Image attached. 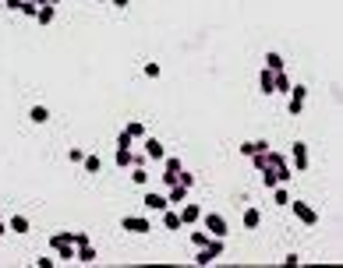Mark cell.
I'll return each mask as SVG.
<instances>
[{
  "label": "cell",
  "mask_w": 343,
  "mask_h": 268,
  "mask_svg": "<svg viewBox=\"0 0 343 268\" xmlns=\"http://www.w3.org/2000/svg\"><path fill=\"white\" fill-rule=\"evenodd\" d=\"M141 152L149 155V159H166V148H163V141H156V138H141Z\"/></svg>",
  "instance_id": "5"
},
{
  "label": "cell",
  "mask_w": 343,
  "mask_h": 268,
  "mask_svg": "<svg viewBox=\"0 0 343 268\" xmlns=\"http://www.w3.org/2000/svg\"><path fill=\"white\" fill-rule=\"evenodd\" d=\"M159 74H163L159 64H145V78H159Z\"/></svg>",
  "instance_id": "30"
},
{
  "label": "cell",
  "mask_w": 343,
  "mask_h": 268,
  "mask_svg": "<svg viewBox=\"0 0 343 268\" xmlns=\"http://www.w3.org/2000/svg\"><path fill=\"white\" fill-rule=\"evenodd\" d=\"M290 208H294V215L304 222V226H315L319 222V215H315V208H308L304 201H290Z\"/></svg>",
  "instance_id": "6"
},
{
  "label": "cell",
  "mask_w": 343,
  "mask_h": 268,
  "mask_svg": "<svg viewBox=\"0 0 343 268\" xmlns=\"http://www.w3.org/2000/svg\"><path fill=\"white\" fill-rule=\"evenodd\" d=\"M68 237H71L74 247H85V244H89V233H68Z\"/></svg>",
  "instance_id": "28"
},
{
  "label": "cell",
  "mask_w": 343,
  "mask_h": 268,
  "mask_svg": "<svg viewBox=\"0 0 343 268\" xmlns=\"http://www.w3.org/2000/svg\"><path fill=\"white\" fill-rule=\"evenodd\" d=\"M110 4H113V7H128L131 0H110Z\"/></svg>",
  "instance_id": "36"
},
{
  "label": "cell",
  "mask_w": 343,
  "mask_h": 268,
  "mask_svg": "<svg viewBox=\"0 0 343 268\" xmlns=\"http://www.w3.org/2000/svg\"><path fill=\"white\" fill-rule=\"evenodd\" d=\"M81 162H85V170H89V173H99V170H103V162H99V155H85Z\"/></svg>",
  "instance_id": "23"
},
{
  "label": "cell",
  "mask_w": 343,
  "mask_h": 268,
  "mask_svg": "<svg viewBox=\"0 0 343 268\" xmlns=\"http://www.w3.org/2000/svg\"><path fill=\"white\" fill-rule=\"evenodd\" d=\"M124 131L131 134L135 141H141V138H145V124H141V120H128V127H124Z\"/></svg>",
  "instance_id": "20"
},
{
  "label": "cell",
  "mask_w": 343,
  "mask_h": 268,
  "mask_svg": "<svg viewBox=\"0 0 343 268\" xmlns=\"http://www.w3.org/2000/svg\"><path fill=\"white\" fill-rule=\"evenodd\" d=\"M287 95H290L294 103H304V99H308V88H304V85H290V92H287Z\"/></svg>",
  "instance_id": "21"
},
{
  "label": "cell",
  "mask_w": 343,
  "mask_h": 268,
  "mask_svg": "<svg viewBox=\"0 0 343 268\" xmlns=\"http://www.w3.org/2000/svg\"><path fill=\"white\" fill-rule=\"evenodd\" d=\"M99 4H110V0H99Z\"/></svg>",
  "instance_id": "39"
},
{
  "label": "cell",
  "mask_w": 343,
  "mask_h": 268,
  "mask_svg": "<svg viewBox=\"0 0 343 268\" xmlns=\"http://www.w3.org/2000/svg\"><path fill=\"white\" fill-rule=\"evenodd\" d=\"M163 184H166V187H174V184H177V173H166V170H163Z\"/></svg>",
  "instance_id": "32"
},
{
  "label": "cell",
  "mask_w": 343,
  "mask_h": 268,
  "mask_svg": "<svg viewBox=\"0 0 343 268\" xmlns=\"http://www.w3.org/2000/svg\"><path fill=\"white\" fill-rule=\"evenodd\" d=\"M259 88H262L266 95H273V71H269V67H266V71L259 74Z\"/></svg>",
  "instance_id": "17"
},
{
  "label": "cell",
  "mask_w": 343,
  "mask_h": 268,
  "mask_svg": "<svg viewBox=\"0 0 343 268\" xmlns=\"http://www.w3.org/2000/svg\"><path fill=\"white\" fill-rule=\"evenodd\" d=\"M273 194H276V205H290V194L283 191V184H276V187H273Z\"/></svg>",
  "instance_id": "27"
},
{
  "label": "cell",
  "mask_w": 343,
  "mask_h": 268,
  "mask_svg": "<svg viewBox=\"0 0 343 268\" xmlns=\"http://www.w3.org/2000/svg\"><path fill=\"white\" fill-rule=\"evenodd\" d=\"M117 166H135V148H117Z\"/></svg>",
  "instance_id": "14"
},
{
  "label": "cell",
  "mask_w": 343,
  "mask_h": 268,
  "mask_svg": "<svg viewBox=\"0 0 343 268\" xmlns=\"http://www.w3.org/2000/svg\"><path fill=\"white\" fill-rule=\"evenodd\" d=\"M266 148H269V141H262V138H259V141H244V145H241V155L251 159V155H259V152H266Z\"/></svg>",
  "instance_id": "11"
},
{
  "label": "cell",
  "mask_w": 343,
  "mask_h": 268,
  "mask_svg": "<svg viewBox=\"0 0 343 268\" xmlns=\"http://www.w3.org/2000/svg\"><path fill=\"white\" fill-rule=\"evenodd\" d=\"M50 247H53V254H57V258H64V261H71V258H74V244H71L68 233H53V237H50Z\"/></svg>",
  "instance_id": "2"
},
{
  "label": "cell",
  "mask_w": 343,
  "mask_h": 268,
  "mask_svg": "<svg viewBox=\"0 0 343 268\" xmlns=\"http://www.w3.org/2000/svg\"><path fill=\"white\" fill-rule=\"evenodd\" d=\"M117 148H135V138H131L128 131H121L117 134Z\"/></svg>",
  "instance_id": "25"
},
{
  "label": "cell",
  "mask_w": 343,
  "mask_h": 268,
  "mask_svg": "<svg viewBox=\"0 0 343 268\" xmlns=\"http://www.w3.org/2000/svg\"><path fill=\"white\" fill-rule=\"evenodd\" d=\"M131 180H135V187H145V184H149V173H145L138 162H135V170H131Z\"/></svg>",
  "instance_id": "22"
},
{
  "label": "cell",
  "mask_w": 343,
  "mask_h": 268,
  "mask_svg": "<svg viewBox=\"0 0 343 268\" xmlns=\"http://www.w3.org/2000/svg\"><path fill=\"white\" fill-rule=\"evenodd\" d=\"M283 265L294 268V265H301V258H297V254H287V258H283Z\"/></svg>",
  "instance_id": "34"
},
{
  "label": "cell",
  "mask_w": 343,
  "mask_h": 268,
  "mask_svg": "<svg viewBox=\"0 0 343 268\" xmlns=\"http://www.w3.org/2000/svg\"><path fill=\"white\" fill-rule=\"evenodd\" d=\"M7 233H28V219H25V215H14V219L7 222Z\"/></svg>",
  "instance_id": "16"
},
{
  "label": "cell",
  "mask_w": 343,
  "mask_h": 268,
  "mask_svg": "<svg viewBox=\"0 0 343 268\" xmlns=\"http://www.w3.org/2000/svg\"><path fill=\"white\" fill-rule=\"evenodd\" d=\"M163 226H166V229H181V215H177V212H170V205L163 208Z\"/></svg>",
  "instance_id": "15"
},
{
  "label": "cell",
  "mask_w": 343,
  "mask_h": 268,
  "mask_svg": "<svg viewBox=\"0 0 343 268\" xmlns=\"http://www.w3.org/2000/svg\"><path fill=\"white\" fill-rule=\"evenodd\" d=\"M170 201H166V194H145V208H152V212H163Z\"/></svg>",
  "instance_id": "12"
},
{
  "label": "cell",
  "mask_w": 343,
  "mask_h": 268,
  "mask_svg": "<svg viewBox=\"0 0 343 268\" xmlns=\"http://www.w3.org/2000/svg\"><path fill=\"white\" fill-rule=\"evenodd\" d=\"M177 215H181V226H195V222L202 219V208H198V205H184Z\"/></svg>",
  "instance_id": "8"
},
{
  "label": "cell",
  "mask_w": 343,
  "mask_h": 268,
  "mask_svg": "<svg viewBox=\"0 0 343 268\" xmlns=\"http://www.w3.org/2000/svg\"><path fill=\"white\" fill-rule=\"evenodd\" d=\"M28 120H32V124H46V120H50V110H46V106H32V110H28Z\"/></svg>",
  "instance_id": "13"
},
{
  "label": "cell",
  "mask_w": 343,
  "mask_h": 268,
  "mask_svg": "<svg viewBox=\"0 0 343 268\" xmlns=\"http://www.w3.org/2000/svg\"><path fill=\"white\" fill-rule=\"evenodd\" d=\"M68 159H71V162H81L85 155H81V148H71V152H68Z\"/></svg>",
  "instance_id": "33"
},
{
  "label": "cell",
  "mask_w": 343,
  "mask_h": 268,
  "mask_svg": "<svg viewBox=\"0 0 343 268\" xmlns=\"http://www.w3.org/2000/svg\"><path fill=\"white\" fill-rule=\"evenodd\" d=\"M50 4H61V0H50Z\"/></svg>",
  "instance_id": "38"
},
{
  "label": "cell",
  "mask_w": 343,
  "mask_h": 268,
  "mask_svg": "<svg viewBox=\"0 0 343 268\" xmlns=\"http://www.w3.org/2000/svg\"><path fill=\"white\" fill-rule=\"evenodd\" d=\"M212 240H216V237H209V233H191V244H195V247H206Z\"/></svg>",
  "instance_id": "26"
},
{
  "label": "cell",
  "mask_w": 343,
  "mask_h": 268,
  "mask_svg": "<svg viewBox=\"0 0 343 268\" xmlns=\"http://www.w3.org/2000/svg\"><path fill=\"white\" fill-rule=\"evenodd\" d=\"M53 14H57V4H39L36 21H39V25H50V21H53Z\"/></svg>",
  "instance_id": "10"
},
{
  "label": "cell",
  "mask_w": 343,
  "mask_h": 268,
  "mask_svg": "<svg viewBox=\"0 0 343 268\" xmlns=\"http://www.w3.org/2000/svg\"><path fill=\"white\" fill-rule=\"evenodd\" d=\"M4 233H7V222H0V237H4Z\"/></svg>",
  "instance_id": "37"
},
{
  "label": "cell",
  "mask_w": 343,
  "mask_h": 268,
  "mask_svg": "<svg viewBox=\"0 0 343 268\" xmlns=\"http://www.w3.org/2000/svg\"><path fill=\"white\" fill-rule=\"evenodd\" d=\"M121 226H124L128 233H149V229H152L149 219H141V215H128V219H121Z\"/></svg>",
  "instance_id": "7"
},
{
  "label": "cell",
  "mask_w": 343,
  "mask_h": 268,
  "mask_svg": "<svg viewBox=\"0 0 343 268\" xmlns=\"http://www.w3.org/2000/svg\"><path fill=\"white\" fill-rule=\"evenodd\" d=\"M202 222H206V233L209 237H226V219L223 215H216V212H209V215H202Z\"/></svg>",
  "instance_id": "3"
},
{
  "label": "cell",
  "mask_w": 343,
  "mask_h": 268,
  "mask_svg": "<svg viewBox=\"0 0 343 268\" xmlns=\"http://www.w3.org/2000/svg\"><path fill=\"white\" fill-rule=\"evenodd\" d=\"M266 67L269 71H283V57L279 53H266Z\"/></svg>",
  "instance_id": "24"
},
{
  "label": "cell",
  "mask_w": 343,
  "mask_h": 268,
  "mask_svg": "<svg viewBox=\"0 0 343 268\" xmlns=\"http://www.w3.org/2000/svg\"><path fill=\"white\" fill-rule=\"evenodd\" d=\"M181 170V159H166V173H177Z\"/></svg>",
  "instance_id": "31"
},
{
  "label": "cell",
  "mask_w": 343,
  "mask_h": 268,
  "mask_svg": "<svg viewBox=\"0 0 343 268\" xmlns=\"http://www.w3.org/2000/svg\"><path fill=\"white\" fill-rule=\"evenodd\" d=\"M188 194H191V191H188V187H181V184L166 187V201H170V205H184V201H188Z\"/></svg>",
  "instance_id": "9"
},
{
  "label": "cell",
  "mask_w": 343,
  "mask_h": 268,
  "mask_svg": "<svg viewBox=\"0 0 343 268\" xmlns=\"http://www.w3.org/2000/svg\"><path fill=\"white\" fill-rule=\"evenodd\" d=\"M290 152H294V170H297V173H308V145H304V141H294Z\"/></svg>",
  "instance_id": "4"
},
{
  "label": "cell",
  "mask_w": 343,
  "mask_h": 268,
  "mask_svg": "<svg viewBox=\"0 0 343 268\" xmlns=\"http://www.w3.org/2000/svg\"><path fill=\"white\" fill-rule=\"evenodd\" d=\"M74 258H78V261H96V247H92V244H85V247H74Z\"/></svg>",
  "instance_id": "19"
},
{
  "label": "cell",
  "mask_w": 343,
  "mask_h": 268,
  "mask_svg": "<svg viewBox=\"0 0 343 268\" xmlns=\"http://www.w3.org/2000/svg\"><path fill=\"white\" fill-rule=\"evenodd\" d=\"M287 110H290V117H301V113H304V103H294V99H290Z\"/></svg>",
  "instance_id": "29"
},
{
  "label": "cell",
  "mask_w": 343,
  "mask_h": 268,
  "mask_svg": "<svg viewBox=\"0 0 343 268\" xmlns=\"http://www.w3.org/2000/svg\"><path fill=\"white\" fill-rule=\"evenodd\" d=\"M25 7V0H7V11H21Z\"/></svg>",
  "instance_id": "35"
},
{
  "label": "cell",
  "mask_w": 343,
  "mask_h": 268,
  "mask_svg": "<svg viewBox=\"0 0 343 268\" xmlns=\"http://www.w3.org/2000/svg\"><path fill=\"white\" fill-rule=\"evenodd\" d=\"M223 247H226V244H223L219 237H216L212 244H206V247H198V254H195V265H212L216 258H223Z\"/></svg>",
  "instance_id": "1"
},
{
  "label": "cell",
  "mask_w": 343,
  "mask_h": 268,
  "mask_svg": "<svg viewBox=\"0 0 343 268\" xmlns=\"http://www.w3.org/2000/svg\"><path fill=\"white\" fill-rule=\"evenodd\" d=\"M259 222H262V212H259V208H248V212H244V229H255Z\"/></svg>",
  "instance_id": "18"
}]
</instances>
